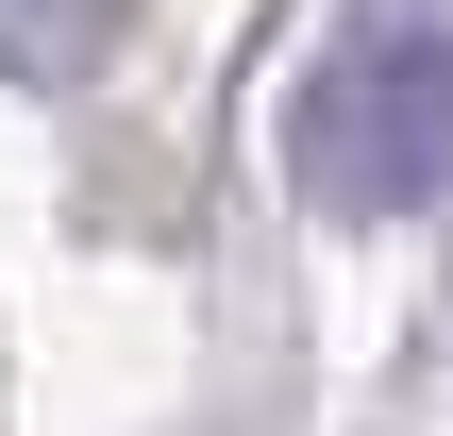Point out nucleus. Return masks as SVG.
I'll list each match as a JSON object with an SVG mask.
<instances>
[{"instance_id": "obj_1", "label": "nucleus", "mask_w": 453, "mask_h": 436, "mask_svg": "<svg viewBox=\"0 0 453 436\" xmlns=\"http://www.w3.org/2000/svg\"><path fill=\"white\" fill-rule=\"evenodd\" d=\"M286 185L353 235L420 218L453 185V0H353L286 101Z\"/></svg>"}, {"instance_id": "obj_2", "label": "nucleus", "mask_w": 453, "mask_h": 436, "mask_svg": "<svg viewBox=\"0 0 453 436\" xmlns=\"http://www.w3.org/2000/svg\"><path fill=\"white\" fill-rule=\"evenodd\" d=\"M118 17H134V0H0V67H17V84H84V67L118 50Z\"/></svg>"}]
</instances>
